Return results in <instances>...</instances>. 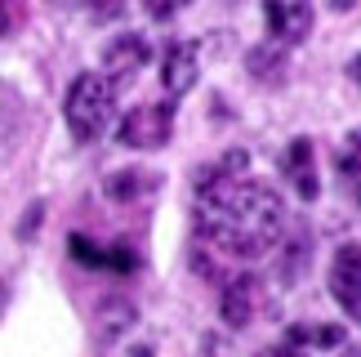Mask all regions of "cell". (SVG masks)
Masks as SVG:
<instances>
[{
    "mask_svg": "<svg viewBox=\"0 0 361 357\" xmlns=\"http://www.w3.org/2000/svg\"><path fill=\"white\" fill-rule=\"evenodd\" d=\"M276 357H308V353H299V349H281Z\"/></svg>",
    "mask_w": 361,
    "mask_h": 357,
    "instance_id": "cell-21",
    "label": "cell"
},
{
    "mask_svg": "<svg viewBox=\"0 0 361 357\" xmlns=\"http://www.w3.org/2000/svg\"><path fill=\"white\" fill-rule=\"evenodd\" d=\"M330 5H335V9H353L357 0H330Z\"/></svg>",
    "mask_w": 361,
    "mask_h": 357,
    "instance_id": "cell-22",
    "label": "cell"
},
{
    "mask_svg": "<svg viewBox=\"0 0 361 357\" xmlns=\"http://www.w3.org/2000/svg\"><path fill=\"white\" fill-rule=\"evenodd\" d=\"M13 23H18V5H13V0H0V36H5Z\"/></svg>",
    "mask_w": 361,
    "mask_h": 357,
    "instance_id": "cell-19",
    "label": "cell"
},
{
    "mask_svg": "<svg viewBox=\"0 0 361 357\" xmlns=\"http://www.w3.org/2000/svg\"><path fill=\"white\" fill-rule=\"evenodd\" d=\"M353 80H357V85H361V54H357V59H353Z\"/></svg>",
    "mask_w": 361,
    "mask_h": 357,
    "instance_id": "cell-20",
    "label": "cell"
},
{
    "mask_svg": "<svg viewBox=\"0 0 361 357\" xmlns=\"http://www.w3.org/2000/svg\"><path fill=\"white\" fill-rule=\"evenodd\" d=\"M330 295L343 304V313L361 317V246H343L330 268Z\"/></svg>",
    "mask_w": 361,
    "mask_h": 357,
    "instance_id": "cell-7",
    "label": "cell"
},
{
    "mask_svg": "<svg viewBox=\"0 0 361 357\" xmlns=\"http://www.w3.org/2000/svg\"><path fill=\"white\" fill-rule=\"evenodd\" d=\"M250 72H255L259 80H281V67H286V59H281V49H272V45H263V49H250Z\"/></svg>",
    "mask_w": 361,
    "mask_h": 357,
    "instance_id": "cell-12",
    "label": "cell"
},
{
    "mask_svg": "<svg viewBox=\"0 0 361 357\" xmlns=\"http://www.w3.org/2000/svg\"><path fill=\"white\" fill-rule=\"evenodd\" d=\"M335 161H339L343 174H361V130H353L348 139L339 143V157H335Z\"/></svg>",
    "mask_w": 361,
    "mask_h": 357,
    "instance_id": "cell-14",
    "label": "cell"
},
{
    "mask_svg": "<svg viewBox=\"0 0 361 357\" xmlns=\"http://www.w3.org/2000/svg\"><path fill=\"white\" fill-rule=\"evenodd\" d=\"M170 134H174V107L170 103H138L125 112L116 139H121V147L147 152V147H165Z\"/></svg>",
    "mask_w": 361,
    "mask_h": 357,
    "instance_id": "cell-3",
    "label": "cell"
},
{
    "mask_svg": "<svg viewBox=\"0 0 361 357\" xmlns=\"http://www.w3.org/2000/svg\"><path fill=\"white\" fill-rule=\"evenodd\" d=\"M152 183H157V174H147V170H116V174H107L103 192L112 201H134L138 192H147Z\"/></svg>",
    "mask_w": 361,
    "mask_h": 357,
    "instance_id": "cell-10",
    "label": "cell"
},
{
    "mask_svg": "<svg viewBox=\"0 0 361 357\" xmlns=\"http://www.w3.org/2000/svg\"><path fill=\"white\" fill-rule=\"evenodd\" d=\"M147 40L143 36H116L112 45L103 49V72L99 76H107L112 80V85H125V80H134L138 72H143V63H147Z\"/></svg>",
    "mask_w": 361,
    "mask_h": 357,
    "instance_id": "cell-5",
    "label": "cell"
},
{
    "mask_svg": "<svg viewBox=\"0 0 361 357\" xmlns=\"http://www.w3.org/2000/svg\"><path fill=\"white\" fill-rule=\"evenodd\" d=\"M197 224L224 255L259 259L281 241L286 201L268 183H255V178H201Z\"/></svg>",
    "mask_w": 361,
    "mask_h": 357,
    "instance_id": "cell-1",
    "label": "cell"
},
{
    "mask_svg": "<svg viewBox=\"0 0 361 357\" xmlns=\"http://www.w3.org/2000/svg\"><path fill=\"white\" fill-rule=\"evenodd\" d=\"M281 166H286V178H290V183H295V192H299V197H317V192H322V188H317V170H312V143L308 139H295V143H290L286 147V161H281Z\"/></svg>",
    "mask_w": 361,
    "mask_h": 357,
    "instance_id": "cell-9",
    "label": "cell"
},
{
    "mask_svg": "<svg viewBox=\"0 0 361 357\" xmlns=\"http://www.w3.org/2000/svg\"><path fill=\"white\" fill-rule=\"evenodd\" d=\"M63 5H76V9H85V13H94V18H112V13L121 9L116 0H63Z\"/></svg>",
    "mask_w": 361,
    "mask_h": 357,
    "instance_id": "cell-17",
    "label": "cell"
},
{
    "mask_svg": "<svg viewBox=\"0 0 361 357\" xmlns=\"http://www.w3.org/2000/svg\"><path fill=\"white\" fill-rule=\"evenodd\" d=\"M138 5H143V13H147V18H157V23H165V18H174L178 9H188L192 0H138Z\"/></svg>",
    "mask_w": 361,
    "mask_h": 357,
    "instance_id": "cell-15",
    "label": "cell"
},
{
    "mask_svg": "<svg viewBox=\"0 0 361 357\" xmlns=\"http://www.w3.org/2000/svg\"><path fill=\"white\" fill-rule=\"evenodd\" d=\"M339 339H343L339 326H295V331H290V344H322V349H330V344H339Z\"/></svg>",
    "mask_w": 361,
    "mask_h": 357,
    "instance_id": "cell-13",
    "label": "cell"
},
{
    "mask_svg": "<svg viewBox=\"0 0 361 357\" xmlns=\"http://www.w3.org/2000/svg\"><path fill=\"white\" fill-rule=\"evenodd\" d=\"M99 331L103 339H116L121 331H130L134 326V304H125V299H107V304H99Z\"/></svg>",
    "mask_w": 361,
    "mask_h": 357,
    "instance_id": "cell-11",
    "label": "cell"
},
{
    "mask_svg": "<svg viewBox=\"0 0 361 357\" xmlns=\"http://www.w3.org/2000/svg\"><path fill=\"white\" fill-rule=\"evenodd\" d=\"M67 246H72V255L80 259V264H94V268H103V264H107V255H103V250H99V246H94V241H85V237H80V232H76V237L67 241Z\"/></svg>",
    "mask_w": 361,
    "mask_h": 357,
    "instance_id": "cell-16",
    "label": "cell"
},
{
    "mask_svg": "<svg viewBox=\"0 0 361 357\" xmlns=\"http://www.w3.org/2000/svg\"><path fill=\"white\" fill-rule=\"evenodd\" d=\"M255 304H259V282H255V277L228 282L224 299H219V308H224V322H228V326H250V317H255Z\"/></svg>",
    "mask_w": 361,
    "mask_h": 357,
    "instance_id": "cell-8",
    "label": "cell"
},
{
    "mask_svg": "<svg viewBox=\"0 0 361 357\" xmlns=\"http://www.w3.org/2000/svg\"><path fill=\"white\" fill-rule=\"evenodd\" d=\"M112 112H116V85L99 72H80L72 85H67V99H63V116H67V130H72L76 143H94L99 134L112 126Z\"/></svg>",
    "mask_w": 361,
    "mask_h": 357,
    "instance_id": "cell-2",
    "label": "cell"
},
{
    "mask_svg": "<svg viewBox=\"0 0 361 357\" xmlns=\"http://www.w3.org/2000/svg\"><path fill=\"white\" fill-rule=\"evenodd\" d=\"M107 264L125 272V268H134L138 259H134V250H130V246H112V255H107Z\"/></svg>",
    "mask_w": 361,
    "mask_h": 357,
    "instance_id": "cell-18",
    "label": "cell"
},
{
    "mask_svg": "<svg viewBox=\"0 0 361 357\" xmlns=\"http://www.w3.org/2000/svg\"><path fill=\"white\" fill-rule=\"evenodd\" d=\"M263 23H268V32L281 45H295V40L308 36L312 9H308V0H263Z\"/></svg>",
    "mask_w": 361,
    "mask_h": 357,
    "instance_id": "cell-6",
    "label": "cell"
},
{
    "mask_svg": "<svg viewBox=\"0 0 361 357\" xmlns=\"http://www.w3.org/2000/svg\"><path fill=\"white\" fill-rule=\"evenodd\" d=\"M201 76V54L192 40H174V45H165L161 54V85L170 99H178V94H188L192 85H197Z\"/></svg>",
    "mask_w": 361,
    "mask_h": 357,
    "instance_id": "cell-4",
    "label": "cell"
}]
</instances>
